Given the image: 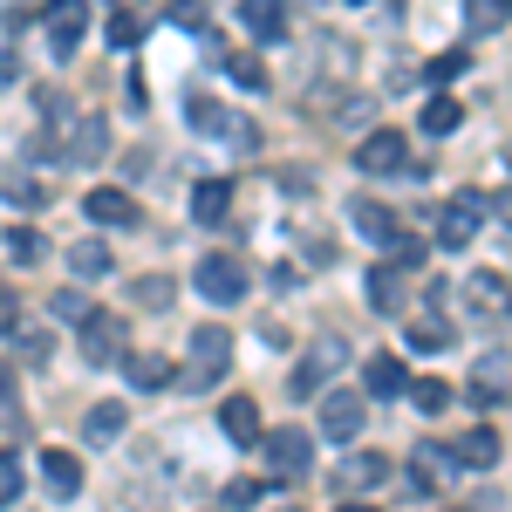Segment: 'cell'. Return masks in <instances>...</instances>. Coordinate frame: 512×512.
Instances as JSON below:
<instances>
[{
    "label": "cell",
    "instance_id": "6da1fadb",
    "mask_svg": "<svg viewBox=\"0 0 512 512\" xmlns=\"http://www.w3.org/2000/svg\"><path fill=\"white\" fill-rule=\"evenodd\" d=\"M76 342H82V362L89 369H110L123 355V342H130V315H117V308H89L76 328Z\"/></svg>",
    "mask_w": 512,
    "mask_h": 512
},
{
    "label": "cell",
    "instance_id": "7a4b0ae2",
    "mask_svg": "<svg viewBox=\"0 0 512 512\" xmlns=\"http://www.w3.org/2000/svg\"><path fill=\"white\" fill-rule=\"evenodd\" d=\"M226 369H233V335H226L219 321L192 328V369H185V390H212V383H226Z\"/></svg>",
    "mask_w": 512,
    "mask_h": 512
},
{
    "label": "cell",
    "instance_id": "3957f363",
    "mask_svg": "<svg viewBox=\"0 0 512 512\" xmlns=\"http://www.w3.org/2000/svg\"><path fill=\"white\" fill-rule=\"evenodd\" d=\"M458 301H465V315H472V321H506L512 315V280L499 274V267H478V274H465Z\"/></svg>",
    "mask_w": 512,
    "mask_h": 512
},
{
    "label": "cell",
    "instance_id": "277c9868",
    "mask_svg": "<svg viewBox=\"0 0 512 512\" xmlns=\"http://www.w3.org/2000/svg\"><path fill=\"white\" fill-rule=\"evenodd\" d=\"M342 362H349V342H342V335H321L315 349L294 362V376H287V396H294V403H301V396H315L321 383L342 369Z\"/></svg>",
    "mask_w": 512,
    "mask_h": 512
},
{
    "label": "cell",
    "instance_id": "5b68a950",
    "mask_svg": "<svg viewBox=\"0 0 512 512\" xmlns=\"http://www.w3.org/2000/svg\"><path fill=\"white\" fill-rule=\"evenodd\" d=\"M246 287H253V280H246V267H239L233 253H205V260H198V294H205L212 308L246 301Z\"/></svg>",
    "mask_w": 512,
    "mask_h": 512
},
{
    "label": "cell",
    "instance_id": "8992f818",
    "mask_svg": "<svg viewBox=\"0 0 512 512\" xmlns=\"http://www.w3.org/2000/svg\"><path fill=\"white\" fill-rule=\"evenodd\" d=\"M41 35L55 55H76L82 35H89V0H48L41 7Z\"/></svg>",
    "mask_w": 512,
    "mask_h": 512
},
{
    "label": "cell",
    "instance_id": "52a82bcc",
    "mask_svg": "<svg viewBox=\"0 0 512 512\" xmlns=\"http://www.w3.org/2000/svg\"><path fill=\"white\" fill-rule=\"evenodd\" d=\"M260 444H267V465L280 472V485H287V478H308V472H315V437L301 431V424H287V431L260 437Z\"/></svg>",
    "mask_w": 512,
    "mask_h": 512
},
{
    "label": "cell",
    "instance_id": "ba28073f",
    "mask_svg": "<svg viewBox=\"0 0 512 512\" xmlns=\"http://www.w3.org/2000/svg\"><path fill=\"white\" fill-rule=\"evenodd\" d=\"M478 226H485V198L458 192L444 212H437V246H451V253H458V246H472V239H478Z\"/></svg>",
    "mask_w": 512,
    "mask_h": 512
},
{
    "label": "cell",
    "instance_id": "9c48e42d",
    "mask_svg": "<svg viewBox=\"0 0 512 512\" xmlns=\"http://www.w3.org/2000/svg\"><path fill=\"white\" fill-rule=\"evenodd\" d=\"M355 164H362L369 178H383V171H403V164H410V137H403V130H369V137L355 144Z\"/></svg>",
    "mask_w": 512,
    "mask_h": 512
},
{
    "label": "cell",
    "instance_id": "30bf717a",
    "mask_svg": "<svg viewBox=\"0 0 512 512\" xmlns=\"http://www.w3.org/2000/svg\"><path fill=\"white\" fill-rule=\"evenodd\" d=\"M321 437H328V444H355V437H362V396L355 390L321 396Z\"/></svg>",
    "mask_w": 512,
    "mask_h": 512
},
{
    "label": "cell",
    "instance_id": "8fae6325",
    "mask_svg": "<svg viewBox=\"0 0 512 512\" xmlns=\"http://www.w3.org/2000/svg\"><path fill=\"white\" fill-rule=\"evenodd\" d=\"M451 465H458V472H492V465H499V431H492V424H465L458 444H451Z\"/></svg>",
    "mask_w": 512,
    "mask_h": 512
},
{
    "label": "cell",
    "instance_id": "7c38bea8",
    "mask_svg": "<svg viewBox=\"0 0 512 512\" xmlns=\"http://www.w3.org/2000/svg\"><path fill=\"white\" fill-rule=\"evenodd\" d=\"M458 472V465H451V451H437V444H417V451H410V465H403V478H410V492H417V499H431V492H444V478Z\"/></svg>",
    "mask_w": 512,
    "mask_h": 512
},
{
    "label": "cell",
    "instance_id": "4fadbf2b",
    "mask_svg": "<svg viewBox=\"0 0 512 512\" xmlns=\"http://www.w3.org/2000/svg\"><path fill=\"white\" fill-rule=\"evenodd\" d=\"M390 472L396 465L383 458V451H355V458H342V472H335V492H376Z\"/></svg>",
    "mask_w": 512,
    "mask_h": 512
},
{
    "label": "cell",
    "instance_id": "5bb4252c",
    "mask_svg": "<svg viewBox=\"0 0 512 512\" xmlns=\"http://www.w3.org/2000/svg\"><path fill=\"white\" fill-rule=\"evenodd\" d=\"M239 28L253 41H287V0H239Z\"/></svg>",
    "mask_w": 512,
    "mask_h": 512
},
{
    "label": "cell",
    "instance_id": "9a60e30c",
    "mask_svg": "<svg viewBox=\"0 0 512 512\" xmlns=\"http://www.w3.org/2000/svg\"><path fill=\"white\" fill-rule=\"evenodd\" d=\"M403 390H410V369H403L390 349L362 362V396H383V403H390V396H403Z\"/></svg>",
    "mask_w": 512,
    "mask_h": 512
},
{
    "label": "cell",
    "instance_id": "2e32d148",
    "mask_svg": "<svg viewBox=\"0 0 512 512\" xmlns=\"http://www.w3.org/2000/svg\"><path fill=\"white\" fill-rule=\"evenodd\" d=\"M69 158H76V164H103V158H110V123L96 117V110L76 117V130H69Z\"/></svg>",
    "mask_w": 512,
    "mask_h": 512
},
{
    "label": "cell",
    "instance_id": "e0dca14e",
    "mask_svg": "<svg viewBox=\"0 0 512 512\" xmlns=\"http://www.w3.org/2000/svg\"><path fill=\"white\" fill-rule=\"evenodd\" d=\"M506 390H512V362H506L499 349L478 355V369H472V403H485V410H492V403H499Z\"/></svg>",
    "mask_w": 512,
    "mask_h": 512
},
{
    "label": "cell",
    "instance_id": "ac0fdd59",
    "mask_svg": "<svg viewBox=\"0 0 512 512\" xmlns=\"http://www.w3.org/2000/svg\"><path fill=\"white\" fill-rule=\"evenodd\" d=\"M82 212H89L96 226H137V205H130V192H117V185H96V192L82 198Z\"/></svg>",
    "mask_w": 512,
    "mask_h": 512
},
{
    "label": "cell",
    "instance_id": "d6986e66",
    "mask_svg": "<svg viewBox=\"0 0 512 512\" xmlns=\"http://www.w3.org/2000/svg\"><path fill=\"white\" fill-rule=\"evenodd\" d=\"M41 478H48L62 499H76V492H82V458H76V451H62V444H48V451H41Z\"/></svg>",
    "mask_w": 512,
    "mask_h": 512
},
{
    "label": "cell",
    "instance_id": "ffe728a7",
    "mask_svg": "<svg viewBox=\"0 0 512 512\" xmlns=\"http://www.w3.org/2000/svg\"><path fill=\"white\" fill-rule=\"evenodd\" d=\"M349 219H355V233H362V239H383V246L396 239V212L383 205V198H349Z\"/></svg>",
    "mask_w": 512,
    "mask_h": 512
},
{
    "label": "cell",
    "instance_id": "44dd1931",
    "mask_svg": "<svg viewBox=\"0 0 512 512\" xmlns=\"http://www.w3.org/2000/svg\"><path fill=\"white\" fill-rule=\"evenodd\" d=\"M0 198L21 205V212H41V205H48L41 178H35V171H21V164H0Z\"/></svg>",
    "mask_w": 512,
    "mask_h": 512
},
{
    "label": "cell",
    "instance_id": "7402d4cb",
    "mask_svg": "<svg viewBox=\"0 0 512 512\" xmlns=\"http://www.w3.org/2000/svg\"><path fill=\"white\" fill-rule=\"evenodd\" d=\"M226 212H233V185L226 178H205L192 192V219L198 226H226Z\"/></svg>",
    "mask_w": 512,
    "mask_h": 512
},
{
    "label": "cell",
    "instance_id": "603a6c76",
    "mask_svg": "<svg viewBox=\"0 0 512 512\" xmlns=\"http://www.w3.org/2000/svg\"><path fill=\"white\" fill-rule=\"evenodd\" d=\"M219 431L233 437V444H260V410H253V396H226V410H219Z\"/></svg>",
    "mask_w": 512,
    "mask_h": 512
},
{
    "label": "cell",
    "instance_id": "cb8c5ba5",
    "mask_svg": "<svg viewBox=\"0 0 512 512\" xmlns=\"http://www.w3.org/2000/svg\"><path fill=\"white\" fill-rule=\"evenodd\" d=\"M69 274L76 280H103L110 274V246H103V239H76V246H69Z\"/></svg>",
    "mask_w": 512,
    "mask_h": 512
},
{
    "label": "cell",
    "instance_id": "d4e9b609",
    "mask_svg": "<svg viewBox=\"0 0 512 512\" xmlns=\"http://www.w3.org/2000/svg\"><path fill=\"white\" fill-rule=\"evenodd\" d=\"M123 424H130V417H123V403H96V410L82 417V437H89V444H117Z\"/></svg>",
    "mask_w": 512,
    "mask_h": 512
},
{
    "label": "cell",
    "instance_id": "484cf974",
    "mask_svg": "<svg viewBox=\"0 0 512 512\" xmlns=\"http://www.w3.org/2000/svg\"><path fill=\"white\" fill-rule=\"evenodd\" d=\"M369 308L376 315H403V274L396 267H376L369 274Z\"/></svg>",
    "mask_w": 512,
    "mask_h": 512
},
{
    "label": "cell",
    "instance_id": "4316f807",
    "mask_svg": "<svg viewBox=\"0 0 512 512\" xmlns=\"http://www.w3.org/2000/svg\"><path fill=\"white\" fill-rule=\"evenodd\" d=\"M512 21V0H465V28L472 35H499Z\"/></svg>",
    "mask_w": 512,
    "mask_h": 512
},
{
    "label": "cell",
    "instance_id": "83f0119b",
    "mask_svg": "<svg viewBox=\"0 0 512 512\" xmlns=\"http://www.w3.org/2000/svg\"><path fill=\"white\" fill-rule=\"evenodd\" d=\"M7 260L14 267H35V260H48V239L35 226H7Z\"/></svg>",
    "mask_w": 512,
    "mask_h": 512
},
{
    "label": "cell",
    "instance_id": "f1b7e54d",
    "mask_svg": "<svg viewBox=\"0 0 512 512\" xmlns=\"http://www.w3.org/2000/svg\"><path fill=\"white\" fill-rule=\"evenodd\" d=\"M403 342H410V349L417 355H437V349H451V328H444V321H403Z\"/></svg>",
    "mask_w": 512,
    "mask_h": 512
},
{
    "label": "cell",
    "instance_id": "f546056e",
    "mask_svg": "<svg viewBox=\"0 0 512 512\" xmlns=\"http://www.w3.org/2000/svg\"><path fill=\"white\" fill-rule=\"evenodd\" d=\"M458 123H465L458 96H431V103H424V137H451Z\"/></svg>",
    "mask_w": 512,
    "mask_h": 512
},
{
    "label": "cell",
    "instance_id": "4dcf8cb0",
    "mask_svg": "<svg viewBox=\"0 0 512 512\" xmlns=\"http://www.w3.org/2000/svg\"><path fill=\"white\" fill-rule=\"evenodd\" d=\"M48 315L62 321V328H82V315H89V301H82L76 287H55V294H48Z\"/></svg>",
    "mask_w": 512,
    "mask_h": 512
},
{
    "label": "cell",
    "instance_id": "1f68e13d",
    "mask_svg": "<svg viewBox=\"0 0 512 512\" xmlns=\"http://www.w3.org/2000/svg\"><path fill=\"white\" fill-rule=\"evenodd\" d=\"M130 383H137V390H164V383H171V362H164V355H137V362H130Z\"/></svg>",
    "mask_w": 512,
    "mask_h": 512
},
{
    "label": "cell",
    "instance_id": "d6a6232c",
    "mask_svg": "<svg viewBox=\"0 0 512 512\" xmlns=\"http://www.w3.org/2000/svg\"><path fill=\"white\" fill-rule=\"evenodd\" d=\"M219 137H226L233 151H260V130H253V117H233V110L219 117Z\"/></svg>",
    "mask_w": 512,
    "mask_h": 512
},
{
    "label": "cell",
    "instance_id": "836d02e7",
    "mask_svg": "<svg viewBox=\"0 0 512 512\" xmlns=\"http://www.w3.org/2000/svg\"><path fill=\"white\" fill-rule=\"evenodd\" d=\"M171 28H185V35H205V28H212L205 0H171Z\"/></svg>",
    "mask_w": 512,
    "mask_h": 512
},
{
    "label": "cell",
    "instance_id": "e575fe53",
    "mask_svg": "<svg viewBox=\"0 0 512 512\" xmlns=\"http://www.w3.org/2000/svg\"><path fill=\"white\" fill-rule=\"evenodd\" d=\"M383 267H396V274H410V267H424V239L396 233V239H390V260H383Z\"/></svg>",
    "mask_w": 512,
    "mask_h": 512
},
{
    "label": "cell",
    "instance_id": "d590c367",
    "mask_svg": "<svg viewBox=\"0 0 512 512\" xmlns=\"http://www.w3.org/2000/svg\"><path fill=\"white\" fill-rule=\"evenodd\" d=\"M226 76L239 89H267V69H260V55H226Z\"/></svg>",
    "mask_w": 512,
    "mask_h": 512
},
{
    "label": "cell",
    "instance_id": "8d00e7d4",
    "mask_svg": "<svg viewBox=\"0 0 512 512\" xmlns=\"http://www.w3.org/2000/svg\"><path fill=\"white\" fill-rule=\"evenodd\" d=\"M410 403H417V410H424V417H437V410H444V403H451V390H444V383H410Z\"/></svg>",
    "mask_w": 512,
    "mask_h": 512
},
{
    "label": "cell",
    "instance_id": "74e56055",
    "mask_svg": "<svg viewBox=\"0 0 512 512\" xmlns=\"http://www.w3.org/2000/svg\"><path fill=\"white\" fill-rule=\"evenodd\" d=\"M14 499H21V458L0 451V506H14Z\"/></svg>",
    "mask_w": 512,
    "mask_h": 512
},
{
    "label": "cell",
    "instance_id": "f35d334b",
    "mask_svg": "<svg viewBox=\"0 0 512 512\" xmlns=\"http://www.w3.org/2000/svg\"><path fill=\"white\" fill-rule=\"evenodd\" d=\"M130 301H137V308H171V280H137Z\"/></svg>",
    "mask_w": 512,
    "mask_h": 512
},
{
    "label": "cell",
    "instance_id": "ab89813d",
    "mask_svg": "<svg viewBox=\"0 0 512 512\" xmlns=\"http://www.w3.org/2000/svg\"><path fill=\"white\" fill-rule=\"evenodd\" d=\"M185 117H192L198 130H219V117H226V110H219L212 96H185Z\"/></svg>",
    "mask_w": 512,
    "mask_h": 512
},
{
    "label": "cell",
    "instance_id": "60d3db41",
    "mask_svg": "<svg viewBox=\"0 0 512 512\" xmlns=\"http://www.w3.org/2000/svg\"><path fill=\"white\" fill-rule=\"evenodd\" d=\"M14 349H21V362H48V328H21Z\"/></svg>",
    "mask_w": 512,
    "mask_h": 512
},
{
    "label": "cell",
    "instance_id": "b9f144b4",
    "mask_svg": "<svg viewBox=\"0 0 512 512\" xmlns=\"http://www.w3.org/2000/svg\"><path fill=\"white\" fill-rule=\"evenodd\" d=\"M137 35H144V28H137V14H110V41H117V48H137Z\"/></svg>",
    "mask_w": 512,
    "mask_h": 512
},
{
    "label": "cell",
    "instance_id": "7bdbcfd3",
    "mask_svg": "<svg viewBox=\"0 0 512 512\" xmlns=\"http://www.w3.org/2000/svg\"><path fill=\"white\" fill-rule=\"evenodd\" d=\"M253 499H260V485H253V478H233V485H226V512H246Z\"/></svg>",
    "mask_w": 512,
    "mask_h": 512
},
{
    "label": "cell",
    "instance_id": "ee69618b",
    "mask_svg": "<svg viewBox=\"0 0 512 512\" xmlns=\"http://www.w3.org/2000/svg\"><path fill=\"white\" fill-rule=\"evenodd\" d=\"M465 62H472V55H437V62H431V82H451V76H465Z\"/></svg>",
    "mask_w": 512,
    "mask_h": 512
},
{
    "label": "cell",
    "instance_id": "f6af8a7d",
    "mask_svg": "<svg viewBox=\"0 0 512 512\" xmlns=\"http://www.w3.org/2000/svg\"><path fill=\"white\" fill-rule=\"evenodd\" d=\"M14 321H21V315H14V301H0V335H14Z\"/></svg>",
    "mask_w": 512,
    "mask_h": 512
},
{
    "label": "cell",
    "instance_id": "bcb514c9",
    "mask_svg": "<svg viewBox=\"0 0 512 512\" xmlns=\"http://www.w3.org/2000/svg\"><path fill=\"white\" fill-rule=\"evenodd\" d=\"M0 396H14V376H7V369H0Z\"/></svg>",
    "mask_w": 512,
    "mask_h": 512
},
{
    "label": "cell",
    "instance_id": "7dc6e473",
    "mask_svg": "<svg viewBox=\"0 0 512 512\" xmlns=\"http://www.w3.org/2000/svg\"><path fill=\"white\" fill-rule=\"evenodd\" d=\"M335 512H376V506H335Z\"/></svg>",
    "mask_w": 512,
    "mask_h": 512
},
{
    "label": "cell",
    "instance_id": "c3c4849f",
    "mask_svg": "<svg viewBox=\"0 0 512 512\" xmlns=\"http://www.w3.org/2000/svg\"><path fill=\"white\" fill-rule=\"evenodd\" d=\"M349 7H369V0H349Z\"/></svg>",
    "mask_w": 512,
    "mask_h": 512
},
{
    "label": "cell",
    "instance_id": "681fc988",
    "mask_svg": "<svg viewBox=\"0 0 512 512\" xmlns=\"http://www.w3.org/2000/svg\"><path fill=\"white\" fill-rule=\"evenodd\" d=\"M280 512H301V506H280Z\"/></svg>",
    "mask_w": 512,
    "mask_h": 512
},
{
    "label": "cell",
    "instance_id": "f907efd6",
    "mask_svg": "<svg viewBox=\"0 0 512 512\" xmlns=\"http://www.w3.org/2000/svg\"><path fill=\"white\" fill-rule=\"evenodd\" d=\"M506 164H512V144H506Z\"/></svg>",
    "mask_w": 512,
    "mask_h": 512
}]
</instances>
